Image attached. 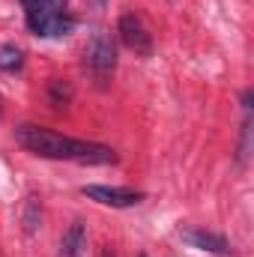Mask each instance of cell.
<instances>
[{
	"label": "cell",
	"instance_id": "obj_1",
	"mask_svg": "<svg viewBox=\"0 0 254 257\" xmlns=\"http://www.w3.org/2000/svg\"><path fill=\"white\" fill-rule=\"evenodd\" d=\"M15 141L27 153L39 156V159L75 162V165H114L117 162V153L111 147H105V144L66 138L60 132H51L45 126H33V123H24V126L15 128Z\"/></svg>",
	"mask_w": 254,
	"mask_h": 257
},
{
	"label": "cell",
	"instance_id": "obj_2",
	"mask_svg": "<svg viewBox=\"0 0 254 257\" xmlns=\"http://www.w3.org/2000/svg\"><path fill=\"white\" fill-rule=\"evenodd\" d=\"M87 66L96 78V84L105 90L114 78V69H117V45L111 39V33L105 30H96L90 45H87Z\"/></svg>",
	"mask_w": 254,
	"mask_h": 257
},
{
	"label": "cell",
	"instance_id": "obj_3",
	"mask_svg": "<svg viewBox=\"0 0 254 257\" xmlns=\"http://www.w3.org/2000/svg\"><path fill=\"white\" fill-rule=\"evenodd\" d=\"M117 33H120V42L126 45L129 51H135L138 57H150L153 54V33L147 30L144 18L138 12H123L120 15Z\"/></svg>",
	"mask_w": 254,
	"mask_h": 257
},
{
	"label": "cell",
	"instance_id": "obj_4",
	"mask_svg": "<svg viewBox=\"0 0 254 257\" xmlns=\"http://www.w3.org/2000/svg\"><path fill=\"white\" fill-rule=\"evenodd\" d=\"M81 194L87 200H96L102 206H114V209H126V206H138L144 200V192L135 189H117V186H84Z\"/></svg>",
	"mask_w": 254,
	"mask_h": 257
},
{
	"label": "cell",
	"instance_id": "obj_5",
	"mask_svg": "<svg viewBox=\"0 0 254 257\" xmlns=\"http://www.w3.org/2000/svg\"><path fill=\"white\" fill-rule=\"evenodd\" d=\"M27 27L36 36H45V39H51V36H69L75 30V18L66 15V12H45V15L27 18Z\"/></svg>",
	"mask_w": 254,
	"mask_h": 257
},
{
	"label": "cell",
	"instance_id": "obj_6",
	"mask_svg": "<svg viewBox=\"0 0 254 257\" xmlns=\"http://www.w3.org/2000/svg\"><path fill=\"white\" fill-rule=\"evenodd\" d=\"M180 236L189 242L191 248H200V251H209V254H218V257L233 254L230 242L224 236H218V233H209V230H183Z\"/></svg>",
	"mask_w": 254,
	"mask_h": 257
},
{
	"label": "cell",
	"instance_id": "obj_7",
	"mask_svg": "<svg viewBox=\"0 0 254 257\" xmlns=\"http://www.w3.org/2000/svg\"><path fill=\"white\" fill-rule=\"evenodd\" d=\"M87 251V227L84 221H75L60 239V257H84Z\"/></svg>",
	"mask_w": 254,
	"mask_h": 257
},
{
	"label": "cell",
	"instance_id": "obj_8",
	"mask_svg": "<svg viewBox=\"0 0 254 257\" xmlns=\"http://www.w3.org/2000/svg\"><path fill=\"white\" fill-rule=\"evenodd\" d=\"M21 224H24V233L27 236H36L42 230V200L36 194H27L24 209H21Z\"/></svg>",
	"mask_w": 254,
	"mask_h": 257
},
{
	"label": "cell",
	"instance_id": "obj_9",
	"mask_svg": "<svg viewBox=\"0 0 254 257\" xmlns=\"http://www.w3.org/2000/svg\"><path fill=\"white\" fill-rule=\"evenodd\" d=\"M72 84L69 81H60V78H51L48 81V105L54 108V111H66L69 105H72Z\"/></svg>",
	"mask_w": 254,
	"mask_h": 257
},
{
	"label": "cell",
	"instance_id": "obj_10",
	"mask_svg": "<svg viewBox=\"0 0 254 257\" xmlns=\"http://www.w3.org/2000/svg\"><path fill=\"white\" fill-rule=\"evenodd\" d=\"M24 66V51L18 45H0V69L3 72H18Z\"/></svg>",
	"mask_w": 254,
	"mask_h": 257
},
{
	"label": "cell",
	"instance_id": "obj_11",
	"mask_svg": "<svg viewBox=\"0 0 254 257\" xmlns=\"http://www.w3.org/2000/svg\"><path fill=\"white\" fill-rule=\"evenodd\" d=\"M102 257H117V254H114L111 248H102Z\"/></svg>",
	"mask_w": 254,
	"mask_h": 257
},
{
	"label": "cell",
	"instance_id": "obj_12",
	"mask_svg": "<svg viewBox=\"0 0 254 257\" xmlns=\"http://www.w3.org/2000/svg\"><path fill=\"white\" fill-rule=\"evenodd\" d=\"M138 257H147V254H138Z\"/></svg>",
	"mask_w": 254,
	"mask_h": 257
}]
</instances>
